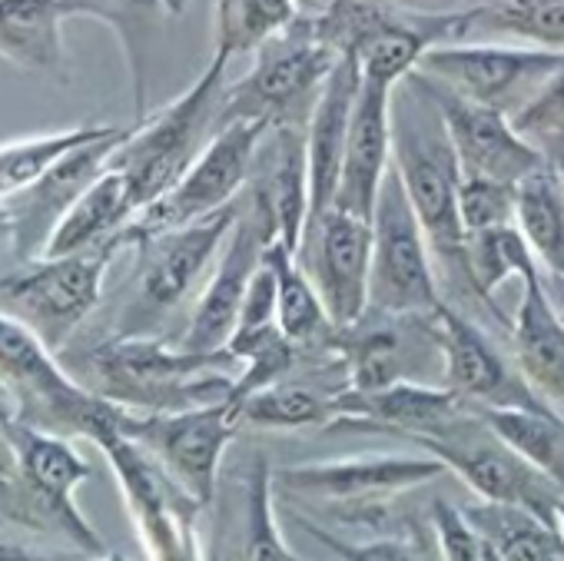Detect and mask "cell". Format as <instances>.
Segmentation results:
<instances>
[{"label":"cell","instance_id":"obj_1","mask_svg":"<svg viewBox=\"0 0 564 561\" xmlns=\"http://www.w3.org/2000/svg\"><path fill=\"white\" fill-rule=\"evenodd\" d=\"M61 356L84 389L140 416L226 402L239 366L229 349L189 353L156 336H107Z\"/></svg>","mask_w":564,"mask_h":561},{"label":"cell","instance_id":"obj_2","mask_svg":"<svg viewBox=\"0 0 564 561\" xmlns=\"http://www.w3.org/2000/svg\"><path fill=\"white\" fill-rule=\"evenodd\" d=\"M392 166L402 176L405 196L438 262V283L455 290L458 300H475L468 290L465 226L458 213L462 166L445 120L415 71L392 90Z\"/></svg>","mask_w":564,"mask_h":561},{"label":"cell","instance_id":"obj_3","mask_svg":"<svg viewBox=\"0 0 564 561\" xmlns=\"http://www.w3.org/2000/svg\"><path fill=\"white\" fill-rule=\"evenodd\" d=\"M4 425L18 449V468L0 482V521L34 535H57L87 558L107 554L100 531L77 505V488L90 478V462L74 439L41 432L14 419L4 406Z\"/></svg>","mask_w":564,"mask_h":561},{"label":"cell","instance_id":"obj_4","mask_svg":"<svg viewBox=\"0 0 564 561\" xmlns=\"http://www.w3.org/2000/svg\"><path fill=\"white\" fill-rule=\"evenodd\" d=\"M229 61V54L213 51V61L196 84L163 110L140 117L113 150L110 170L123 173L137 213L170 193L216 137Z\"/></svg>","mask_w":564,"mask_h":561},{"label":"cell","instance_id":"obj_5","mask_svg":"<svg viewBox=\"0 0 564 561\" xmlns=\"http://www.w3.org/2000/svg\"><path fill=\"white\" fill-rule=\"evenodd\" d=\"M0 396L8 412L41 432L90 439L120 425L123 409L84 389L28 326L0 313Z\"/></svg>","mask_w":564,"mask_h":561},{"label":"cell","instance_id":"obj_6","mask_svg":"<svg viewBox=\"0 0 564 561\" xmlns=\"http://www.w3.org/2000/svg\"><path fill=\"white\" fill-rule=\"evenodd\" d=\"M130 249L127 236L70 252V256H37L0 272V313L28 326L51 353H64L77 330L100 306L104 279L110 262Z\"/></svg>","mask_w":564,"mask_h":561},{"label":"cell","instance_id":"obj_7","mask_svg":"<svg viewBox=\"0 0 564 561\" xmlns=\"http://www.w3.org/2000/svg\"><path fill=\"white\" fill-rule=\"evenodd\" d=\"M339 54L316 34L313 18L300 14L282 34L256 51L252 71L223 90L219 130L226 123H310V114L336 71Z\"/></svg>","mask_w":564,"mask_h":561},{"label":"cell","instance_id":"obj_8","mask_svg":"<svg viewBox=\"0 0 564 561\" xmlns=\"http://www.w3.org/2000/svg\"><path fill=\"white\" fill-rule=\"evenodd\" d=\"M239 213L242 196L216 209L213 216L137 239L130 246L137 252L130 303L123 306L120 330L110 336H150L156 323L176 313L216 259V252L226 246Z\"/></svg>","mask_w":564,"mask_h":561},{"label":"cell","instance_id":"obj_9","mask_svg":"<svg viewBox=\"0 0 564 561\" xmlns=\"http://www.w3.org/2000/svg\"><path fill=\"white\" fill-rule=\"evenodd\" d=\"M94 445L117 478L147 561H206L199 544L203 505L120 425L100 432Z\"/></svg>","mask_w":564,"mask_h":561},{"label":"cell","instance_id":"obj_10","mask_svg":"<svg viewBox=\"0 0 564 561\" xmlns=\"http://www.w3.org/2000/svg\"><path fill=\"white\" fill-rule=\"evenodd\" d=\"M415 445L455 472L478 495V501L514 505L557 525V505L564 501L561 485L531 465L518 449H511L488 425L481 409H465L442 432L419 439Z\"/></svg>","mask_w":564,"mask_h":561},{"label":"cell","instance_id":"obj_11","mask_svg":"<svg viewBox=\"0 0 564 561\" xmlns=\"http://www.w3.org/2000/svg\"><path fill=\"white\" fill-rule=\"evenodd\" d=\"M448 468L435 455H352L336 462L290 465L272 475L275 492L300 501H316L333 511H349L343 521L376 525L392 501L419 485L442 478Z\"/></svg>","mask_w":564,"mask_h":561},{"label":"cell","instance_id":"obj_12","mask_svg":"<svg viewBox=\"0 0 564 561\" xmlns=\"http://www.w3.org/2000/svg\"><path fill=\"white\" fill-rule=\"evenodd\" d=\"M425 229L405 196L402 176L389 166L372 213V283L369 310L438 316L445 306L438 269Z\"/></svg>","mask_w":564,"mask_h":561},{"label":"cell","instance_id":"obj_13","mask_svg":"<svg viewBox=\"0 0 564 561\" xmlns=\"http://www.w3.org/2000/svg\"><path fill=\"white\" fill-rule=\"evenodd\" d=\"M564 67V51L544 47H508V44H438L419 61V74L455 90L465 100L501 110L505 117L521 114L538 90Z\"/></svg>","mask_w":564,"mask_h":561},{"label":"cell","instance_id":"obj_14","mask_svg":"<svg viewBox=\"0 0 564 561\" xmlns=\"http://www.w3.org/2000/svg\"><path fill=\"white\" fill-rule=\"evenodd\" d=\"M333 359L346 389L356 392L395 382H429L425 376L432 366H438L442 376L438 316L366 310L352 326L339 330Z\"/></svg>","mask_w":564,"mask_h":561},{"label":"cell","instance_id":"obj_15","mask_svg":"<svg viewBox=\"0 0 564 561\" xmlns=\"http://www.w3.org/2000/svg\"><path fill=\"white\" fill-rule=\"evenodd\" d=\"M239 429L242 425L229 399L150 416L123 409L120 416V432L143 445L203 508H209L216 498L219 465Z\"/></svg>","mask_w":564,"mask_h":561},{"label":"cell","instance_id":"obj_16","mask_svg":"<svg viewBox=\"0 0 564 561\" xmlns=\"http://www.w3.org/2000/svg\"><path fill=\"white\" fill-rule=\"evenodd\" d=\"M265 130H269L265 123H252V120L226 123L223 130H216V137L206 143L196 163L180 176V183L130 219V226L123 229L127 242L133 246L143 236L196 223L236 203L246 190L252 157Z\"/></svg>","mask_w":564,"mask_h":561},{"label":"cell","instance_id":"obj_17","mask_svg":"<svg viewBox=\"0 0 564 561\" xmlns=\"http://www.w3.org/2000/svg\"><path fill=\"white\" fill-rule=\"evenodd\" d=\"M442 386L475 409H538L554 412L521 376L514 356L508 359L491 336L462 310L445 303L438 310ZM561 416V412H557Z\"/></svg>","mask_w":564,"mask_h":561},{"label":"cell","instance_id":"obj_18","mask_svg":"<svg viewBox=\"0 0 564 561\" xmlns=\"http://www.w3.org/2000/svg\"><path fill=\"white\" fill-rule=\"evenodd\" d=\"M300 262L316 283L336 330L352 326L369 310L372 283V219L343 206L326 209L306 226Z\"/></svg>","mask_w":564,"mask_h":561},{"label":"cell","instance_id":"obj_19","mask_svg":"<svg viewBox=\"0 0 564 561\" xmlns=\"http://www.w3.org/2000/svg\"><path fill=\"white\" fill-rule=\"evenodd\" d=\"M269 242H275V233L269 226V219L246 199L242 193V213L226 239V246L219 249V262L216 272L209 276L206 290L199 293L186 333L180 336V346L189 353H219L226 349L246 293L252 287V279L259 272V266L265 262V249Z\"/></svg>","mask_w":564,"mask_h":561},{"label":"cell","instance_id":"obj_20","mask_svg":"<svg viewBox=\"0 0 564 561\" xmlns=\"http://www.w3.org/2000/svg\"><path fill=\"white\" fill-rule=\"evenodd\" d=\"M130 127H110L97 140H87L64 153L34 186L4 199L14 216V259L28 262L44 256L54 229L70 213V206L104 176L113 150L123 143Z\"/></svg>","mask_w":564,"mask_h":561},{"label":"cell","instance_id":"obj_21","mask_svg":"<svg viewBox=\"0 0 564 561\" xmlns=\"http://www.w3.org/2000/svg\"><path fill=\"white\" fill-rule=\"evenodd\" d=\"M419 80L445 120L462 176H488V180L521 183L531 170H538L547 160L544 150L534 140H528L524 133H518L511 117H505L501 110L465 100L455 90H448L422 74H419Z\"/></svg>","mask_w":564,"mask_h":561},{"label":"cell","instance_id":"obj_22","mask_svg":"<svg viewBox=\"0 0 564 561\" xmlns=\"http://www.w3.org/2000/svg\"><path fill=\"white\" fill-rule=\"evenodd\" d=\"M242 193L269 219L275 239L300 252L310 223L306 123H272L259 137Z\"/></svg>","mask_w":564,"mask_h":561},{"label":"cell","instance_id":"obj_23","mask_svg":"<svg viewBox=\"0 0 564 561\" xmlns=\"http://www.w3.org/2000/svg\"><path fill=\"white\" fill-rule=\"evenodd\" d=\"M336 419L326 432H382V435H399L405 442L429 439L442 432L448 422H455L465 409H475L462 402L452 389L429 386V382H395L386 389L372 392H356L343 389L333 396Z\"/></svg>","mask_w":564,"mask_h":561},{"label":"cell","instance_id":"obj_24","mask_svg":"<svg viewBox=\"0 0 564 561\" xmlns=\"http://www.w3.org/2000/svg\"><path fill=\"white\" fill-rule=\"evenodd\" d=\"M392 84L362 77L352 110L336 206L366 219H372L379 186L392 166Z\"/></svg>","mask_w":564,"mask_h":561},{"label":"cell","instance_id":"obj_25","mask_svg":"<svg viewBox=\"0 0 564 561\" xmlns=\"http://www.w3.org/2000/svg\"><path fill=\"white\" fill-rule=\"evenodd\" d=\"M359 64L352 57H339L336 71L329 74L310 123H306V157H310V223H316L326 209L336 206L343 160L352 127V110L359 97ZM306 223V226H310Z\"/></svg>","mask_w":564,"mask_h":561},{"label":"cell","instance_id":"obj_26","mask_svg":"<svg viewBox=\"0 0 564 561\" xmlns=\"http://www.w3.org/2000/svg\"><path fill=\"white\" fill-rule=\"evenodd\" d=\"M538 272L521 279V303L514 310L508 339L521 376L554 412L564 416V323L551 310Z\"/></svg>","mask_w":564,"mask_h":561},{"label":"cell","instance_id":"obj_27","mask_svg":"<svg viewBox=\"0 0 564 561\" xmlns=\"http://www.w3.org/2000/svg\"><path fill=\"white\" fill-rule=\"evenodd\" d=\"M67 0H0V61L24 74L67 80Z\"/></svg>","mask_w":564,"mask_h":561},{"label":"cell","instance_id":"obj_28","mask_svg":"<svg viewBox=\"0 0 564 561\" xmlns=\"http://www.w3.org/2000/svg\"><path fill=\"white\" fill-rule=\"evenodd\" d=\"M265 262L275 272V320L282 336L300 346L303 356H333L339 330L326 313L323 296L303 269L300 256L275 239L265 249Z\"/></svg>","mask_w":564,"mask_h":561},{"label":"cell","instance_id":"obj_29","mask_svg":"<svg viewBox=\"0 0 564 561\" xmlns=\"http://www.w3.org/2000/svg\"><path fill=\"white\" fill-rule=\"evenodd\" d=\"M462 41L508 37L528 47L564 51V0H455Z\"/></svg>","mask_w":564,"mask_h":561},{"label":"cell","instance_id":"obj_30","mask_svg":"<svg viewBox=\"0 0 564 561\" xmlns=\"http://www.w3.org/2000/svg\"><path fill=\"white\" fill-rule=\"evenodd\" d=\"M133 216H137V206H133L123 173L107 166L104 176L61 219L44 256H70V252L104 246V242L117 239L130 226Z\"/></svg>","mask_w":564,"mask_h":561},{"label":"cell","instance_id":"obj_31","mask_svg":"<svg viewBox=\"0 0 564 561\" xmlns=\"http://www.w3.org/2000/svg\"><path fill=\"white\" fill-rule=\"evenodd\" d=\"M538 256L528 246V239L521 236V229L514 223L508 226H495V229H478V233H465V272H468V290L471 296L485 306V313L511 330L508 316L498 310L495 293L508 279H524L531 272H538Z\"/></svg>","mask_w":564,"mask_h":561},{"label":"cell","instance_id":"obj_32","mask_svg":"<svg viewBox=\"0 0 564 561\" xmlns=\"http://www.w3.org/2000/svg\"><path fill=\"white\" fill-rule=\"evenodd\" d=\"M269 458L262 452H252L246 468H242V485H239V521L236 535L229 538L226 548H219L223 561H293L296 554L286 548L275 521V482H272Z\"/></svg>","mask_w":564,"mask_h":561},{"label":"cell","instance_id":"obj_33","mask_svg":"<svg viewBox=\"0 0 564 561\" xmlns=\"http://www.w3.org/2000/svg\"><path fill=\"white\" fill-rule=\"evenodd\" d=\"M189 0H67L70 18H94L120 37L137 97V120L147 117V47L160 21L186 11Z\"/></svg>","mask_w":564,"mask_h":561},{"label":"cell","instance_id":"obj_34","mask_svg":"<svg viewBox=\"0 0 564 561\" xmlns=\"http://www.w3.org/2000/svg\"><path fill=\"white\" fill-rule=\"evenodd\" d=\"M468 525L478 531L485 544H491L505 561H564V538L557 525L495 501H471L462 505Z\"/></svg>","mask_w":564,"mask_h":561},{"label":"cell","instance_id":"obj_35","mask_svg":"<svg viewBox=\"0 0 564 561\" xmlns=\"http://www.w3.org/2000/svg\"><path fill=\"white\" fill-rule=\"evenodd\" d=\"M514 226L547 272H564V180L551 160L518 183Z\"/></svg>","mask_w":564,"mask_h":561},{"label":"cell","instance_id":"obj_36","mask_svg":"<svg viewBox=\"0 0 564 561\" xmlns=\"http://www.w3.org/2000/svg\"><path fill=\"white\" fill-rule=\"evenodd\" d=\"M333 396L336 392H319L290 376L246 396L239 406H232V412L239 425L249 429H329L336 419Z\"/></svg>","mask_w":564,"mask_h":561},{"label":"cell","instance_id":"obj_37","mask_svg":"<svg viewBox=\"0 0 564 561\" xmlns=\"http://www.w3.org/2000/svg\"><path fill=\"white\" fill-rule=\"evenodd\" d=\"M296 21V0H216V51L229 57L256 54Z\"/></svg>","mask_w":564,"mask_h":561},{"label":"cell","instance_id":"obj_38","mask_svg":"<svg viewBox=\"0 0 564 561\" xmlns=\"http://www.w3.org/2000/svg\"><path fill=\"white\" fill-rule=\"evenodd\" d=\"M488 425L564 492V416L538 409H485Z\"/></svg>","mask_w":564,"mask_h":561},{"label":"cell","instance_id":"obj_39","mask_svg":"<svg viewBox=\"0 0 564 561\" xmlns=\"http://www.w3.org/2000/svg\"><path fill=\"white\" fill-rule=\"evenodd\" d=\"M110 127H104V123H84L74 130H57V133H41V137H24L14 143H4L0 147V203L34 186L64 153H70L74 147H80L87 140H97Z\"/></svg>","mask_w":564,"mask_h":561},{"label":"cell","instance_id":"obj_40","mask_svg":"<svg viewBox=\"0 0 564 561\" xmlns=\"http://www.w3.org/2000/svg\"><path fill=\"white\" fill-rule=\"evenodd\" d=\"M296 525L310 538H316L329 554H336L339 561H445L432 521H425V525L405 521V528L399 535H379L372 541L339 538L329 528H323L319 521H310L306 515H296Z\"/></svg>","mask_w":564,"mask_h":561},{"label":"cell","instance_id":"obj_41","mask_svg":"<svg viewBox=\"0 0 564 561\" xmlns=\"http://www.w3.org/2000/svg\"><path fill=\"white\" fill-rule=\"evenodd\" d=\"M514 203H518V183L488 180V176H462L458 213H462L465 233L514 223Z\"/></svg>","mask_w":564,"mask_h":561},{"label":"cell","instance_id":"obj_42","mask_svg":"<svg viewBox=\"0 0 564 561\" xmlns=\"http://www.w3.org/2000/svg\"><path fill=\"white\" fill-rule=\"evenodd\" d=\"M429 521L435 528L438 548L445 561H485V548L478 531L468 525L465 511L445 498H435L429 508Z\"/></svg>","mask_w":564,"mask_h":561},{"label":"cell","instance_id":"obj_43","mask_svg":"<svg viewBox=\"0 0 564 561\" xmlns=\"http://www.w3.org/2000/svg\"><path fill=\"white\" fill-rule=\"evenodd\" d=\"M514 130L524 133L534 143H544L551 137H564V67L538 90V97L511 117Z\"/></svg>","mask_w":564,"mask_h":561},{"label":"cell","instance_id":"obj_44","mask_svg":"<svg viewBox=\"0 0 564 561\" xmlns=\"http://www.w3.org/2000/svg\"><path fill=\"white\" fill-rule=\"evenodd\" d=\"M0 561H87L77 548H34L28 541L0 538Z\"/></svg>","mask_w":564,"mask_h":561},{"label":"cell","instance_id":"obj_45","mask_svg":"<svg viewBox=\"0 0 564 561\" xmlns=\"http://www.w3.org/2000/svg\"><path fill=\"white\" fill-rule=\"evenodd\" d=\"M538 279H541V290H544L551 310H554L557 320L564 323V272H547V269H541Z\"/></svg>","mask_w":564,"mask_h":561},{"label":"cell","instance_id":"obj_46","mask_svg":"<svg viewBox=\"0 0 564 561\" xmlns=\"http://www.w3.org/2000/svg\"><path fill=\"white\" fill-rule=\"evenodd\" d=\"M18 468V449L11 442V432L4 425V402H0V482L11 478Z\"/></svg>","mask_w":564,"mask_h":561},{"label":"cell","instance_id":"obj_47","mask_svg":"<svg viewBox=\"0 0 564 561\" xmlns=\"http://www.w3.org/2000/svg\"><path fill=\"white\" fill-rule=\"evenodd\" d=\"M11 252L14 256V216L8 203H0V256Z\"/></svg>","mask_w":564,"mask_h":561},{"label":"cell","instance_id":"obj_48","mask_svg":"<svg viewBox=\"0 0 564 561\" xmlns=\"http://www.w3.org/2000/svg\"><path fill=\"white\" fill-rule=\"evenodd\" d=\"M541 150H544V157L554 163V170L561 173V180H564V137H551V140H544V143H538Z\"/></svg>","mask_w":564,"mask_h":561},{"label":"cell","instance_id":"obj_49","mask_svg":"<svg viewBox=\"0 0 564 561\" xmlns=\"http://www.w3.org/2000/svg\"><path fill=\"white\" fill-rule=\"evenodd\" d=\"M382 4H399V8H415V11H448L455 0H382Z\"/></svg>","mask_w":564,"mask_h":561},{"label":"cell","instance_id":"obj_50","mask_svg":"<svg viewBox=\"0 0 564 561\" xmlns=\"http://www.w3.org/2000/svg\"><path fill=\"white\" fill-rule=\"evenodd\" d=\"M87 561H127L123 554H117V551H107V554H100V558H87Z\"/></svg>","mask_w":564,"mask_h":561},{"label":"cell","instance_id":"obj_51","mask_svg":"<svg viewBox=\"0 0 564 561\" xmlns=\"http://www.w3.org/2000/svg\"><path fill=\"white\" fill-rule=\"evenodd\" d=\"M557 531H561V538H564V501L557 505Z\"/></svg>","mask_w":564,"mask_h":561},{"label":"cell","instance_id":"obj_52","mask_svg":"<svg viewBox=\"0 0 564 561\" xmlns=\"http://www.w3.org/2000/svg\"><path fill=\"white\" fill-rule=\"evenodd\" d=\"M206 561H223V554H219V548H213V551L206 554Z\"/></svg>","mask_w":564,"mask_h":561},{"label":"cell","instance_id":"obj_53","mask_svg":"<svg viewBox=\"0 0 564 561\" xmlns=\"http://www.w3.org/2000/svg\"><path fill=\"white\" fill-rule=\"evenodd\" d=\"M293 561H306V558H293Z\"/></svg>","mask_w":564,"mask_h":561}]
</instances>
